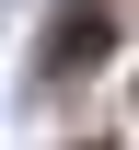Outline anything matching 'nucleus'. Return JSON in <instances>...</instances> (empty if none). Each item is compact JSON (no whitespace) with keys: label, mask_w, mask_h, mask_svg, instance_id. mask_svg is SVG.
<instances>
[{"label":"nucleus","mask_w":139,"mask_h":150,"mask_svg":"<svg viewBox=\"0 0 139 150\" xmlns=\"http://www.w3.org/2000/svg\"><path fill=\"white\" fill-rule=\"evenodd\" d=\"M104 46H116V12H104V0H58V23H46V81L93 69Z\"/></svg>","instance_id":"obj_1"}]
</instances>
